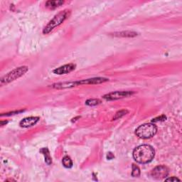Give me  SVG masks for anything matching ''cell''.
<instances>
[{
	"mask_svg": "<svg viewBox=\"0 0 182 182\" xmlns=\"http://www.w3.org/2000/svg\"><path fill=\"white\" fill-rule=\"evenodd\" d=\"M114 36L122 37H134L137 36V33L134 32H122L119 33H115Z\"/></svg>",
	"mask_w": 182,
	"mask_h": 182,
	"instance_id": "cell-12",
	"label": "cell"
},
{
	"mask_svg": "<svg viewBox=\"0 0 182 182\" xmlns=\"http://www.w3.org/2000/svg\"><path fill=\"white\" fill-rule=\"evenodd\" d=\"M132 94H134V93L132 91H116L105 95L103 98L107 100H115L129 97Z\"/></svg>",
	"mask_w": 182,
	"mask_h": 182,
	"instance_id": "cell-5",
	"label": "cell"
},
{
	"mask_svg": "<svg viewBox=\"0 0 182 182\" xmlns=\"http://www.w3.org/2000/svg\"><path fill=\"white\" fill-rule=\"evenodd\" d=\"M76 69V65L73 63H69V64L64 65L63 66L59 67L58 69L54 70V73L58 75H63V74H66L71 73Z\"/></svg>",
	"mask_w": 182,
	"mask_h": 182,
	"instance_id": "cell-8",
	"label": "cell"
},
{
	"mask_svg": "<svg viewBox=\"0 0 182 182\" xmlns=\"http://www.w3.org/2000/svg\"><path fill=\"white\" fill-rule=\"evenodd\" d=\"M39 117H26L19 122V125L21 128H29L36 124L39 122Z\"/></svg>",
	"mask_w": 182,
	"mask_h": 182,
	"instance_id": "cell-9",
	"label": "cell"
},
{
	"mask_svg": "<svg viewBox=\"0 0 182 182\" xmlns=\"http://www.w3.org/2000/svg\"><path fill=\"white\" fill-rule=\"evenodd\" d=\"M100 102H101V101L98 99H90L85 102V104L89 105V106H95V105H99Z\"/></svg>",
	"mask_w": 182,
	"mask_h": 182,
	"instance_id": "cell-14",
	"label": "cell"
},
{
	"mask_svg": "<svg viewBox=\"0 0 182 182\" xmlns=\"http://www.w3.org/2000/svg\"><path fill=\"white\" fill-rule=\"evenodd\" d=\"M165 181H180L181 180L178 178H176V177H171V178H167V179H165Z\"/></svg>",
	"mask_w": 182,
	"mask_h": 182,
	"instance_id": "cell-18",
	"label": "cell"
},
{
	"mask_svg": "<svg viewBox=\"0 0 182 182\" xmlns=\"http://www.w3.org/2000/svg\"><path fill=\"white\" fill-rule=\"evenodd\" d=\"M70 11L69 10H64L62 12H60L58 14H57L54 18H53L51 21H49V23L46 26V27L43 28V33L44 34H47L51 32L55 27L61 25L65 19H67V17L69 16Z\"/></svg>",
	"mask_w": 182,
	"mask_h": 182,
	"instance_id": "cell-2",
	"label": "cell"
},
{
	"mask_svg": "<svg viewBox=\"0 0 182 182\" xmlns=\"http://www.w3.org/2000/svg\"><path fill=\"white\" fill-rule=\"evenodd\" d=\"M62 163L65 168H71L73 166V162L69 156H65L63 158Z\"/></svg>",
	"mask_w": 182,
	"mask_h": 182,
	"instance_id": "cell-13",
	"label": "cell"
},
{
	"mask_svg": "<svg viewBox=\"0 0 182 182\" xmlns=\"http://www.w3.org/2000/svg\"><path fill=\"white\" fill-rule=\"evenodd\" d=\"M157 132V126L154 124L148 123L140 125L136 129L135 133L137 137L142 139H149L156 135Z\"/></svg>",
	"mask_w": 182,
	"mask_h": 182,
	"instance_id": "cell-3",
	"label": "cell"
},
{
	"mask_svg": "<svg viewBox=\"0 0 182 182\" xmlns=\"http://www.w3.org/2000/svg\"><path fill=\"white\" fill-rule=\"evenodd\" d=\"M127 113H128V110H121L120 112H117V113H116V115L115 117H114L113 120H117V119H120V118H121L122 117H123L126 115Z\"/></svg>",
	"mask_w": 182,
	"mask_h": 182,
	"instance_id": "cell-16",
	"label": "cell"
},
{
	"mask_svg": "<svg viewBox=\"0 0 182 182\" xmlns=\"http://www.w3.org/2000/svg\"><path fill=\"white\" fill-rule=\"evenodd\" d=\"M40 152L42 153V154L44 155L46 163L47 164H49V165H50V164L52 163V159H51V156H50V153H49V150H48L47 148H42L40 150Z\"/></svg>",
	"mask_w": 182,
	"mask_h": 182,
	"instance_id": "cell-11",
	"label": "cell"
},
{
	"mask_svg": "<svg viewBox=\"0 0 182 182\" xmlns=\"http://www.w3.org/2000/svg\"><path fill=\"white\" fill-rule=\"evenodd\" d=\"M132 175L134 177H137L140 175V169L137 165L133 164L132 165Z\"/></svg>",
	"mask_w": 182,
	"mask_h": 182,
	"instance_id": "cell-15",
	"label": "cell"
},
{
	"mask_svg": "<svg viewBox=\"0 0 182 182\" xmlns=\"http://www.w3.org/2000/svg\"><path fill=\"white\" fill-rule=\"evenodd\" d=\"M108 80H109L108 78L98 77V78H93L86 79V80H80V81H77V84H78V85H85H85L100 84V83L107 82V81H108Z\"/></svg>",
	"mask_w": 182,
	"mask_h": 182,
	"instance_id": "cell-7",
	"label": "cell"
},
{
	"mask_svg": "<svg viewBox=\"0 0 182 182\" xmlns=\"http://www.w3.org/2000/svg\"><path fill=\"white\" fill-rule=\"evenodd\" d=\"M21 112H23V110H21V111H16V112H12V113H6V115H14V114H18V113H20ZM4 115H2V116H4Z\"/></svg>",
	"mask_w": 182,
	"mask_h": 182,
	"instance_id": "cell-19",
	"label": "cell"
},
{
	"mask_svg": "<svg viewBox=\"0 0 182 182\" xmlns=\"http://www.w3.org/2000/svg\"><path fill=\"white\" fill-rule=\"evenodd\" d=\"M169 174V169L165 166L161 165L155 167L151 172V175L153 178L161 179L166 178Z\"/></svg>",
	"mask_w": 182,
	"mask_h": 182,
	"instance_id": "cell-6",
	"label": "cell"
},
{
	"mask_svg": "<svg viewBox=\"0 0 182 182\" xmlns=\"http://www.w3.org/2000/svg\"><path fill=\"white\" fill-rule=\"evenodd\" d=\"M63 3H64V2L60 1V0H53V1L50 0V1L46 2V6L51 9H54L62 5Z\"/></svg>",
	"mask_w": 182,
	"mask_h": 182,
	"instance_id": "cell-10",
	"label": "cell"
},
{
	"mask_svg": "<svg viewBox=\"0 0 182 182\" xmlns=\"http://www.w3.org/2000/svg\"><path fill=\"white\" fill-rule=\"evenodd\" d=\"M4 123H5V124L7 123V121H5V122L2 121V122H1V124H2V125H4Z\"/></svg>",
	"mask_w": 182,
	"mask_h": 182,
	"instance_id": "cell-20",
	"label": "cell"
},
{
	"mask_svg": "<svg viewBox=\"0 0 182 182\" xmlns=\"http://www.w3.org/2000/svg\"><path fill=\"white\" fill-rule=\"evenodd\" d=\"M28 69L26 66H21L18 68V69L13 70L2 78L1 85H3L4 84H7L12 81H14L17 80V78L21 77L28 71Z\"/></svg>",
	"mask_w": 182,
	"mask_h": 182,
	"instance_id": "cell-4",
	"label": "cell"
},
{
	"mask_svg": "<svg viewBox=\"0 0 182 182\" xmlns=\"http://www.w3.org/2000/svg\"><path fill=\"white\" fill-rule=\"evenodd\" d=\"M166 117L165 115H162L160 117H158L157 118H154V119L152 120V122H162L166 120Z\"/></svg>",
	"mask_w": 182,
	"mask_h": 182,
	"instance_id": "cell-17",
	"label": "cell"
},
{
	"mask_svg": "<svg viewBox=\"0 0 182 182\" xmlns=\"http://www.w3.org/2000/svg\"><path fill=\"white\" fill-rule=\"evenodd\" d=\"M133 157L140 164H147L152 162L155 156V151L152 146L143 144L136 147L133 151Z\"/></svg>",
	"mask_w": 182,
	"mask_h": 182,
	"instance_id": "cell-1",
	"label": "cell"
}]
</instances>
